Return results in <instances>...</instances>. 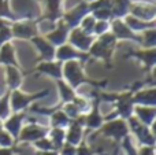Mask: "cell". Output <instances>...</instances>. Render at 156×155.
I'll return each mask as SVG.
<instances>
[{"mask_svg": "<svg viewBox=\"0 0 156 155\" xmlns=\"http://www.w3.org/2000/svg\"><path fill=\"white\" fill-rule=\"evenodd\" d=\"M0 155H14L12 148H0Z\"/></svg>", "mask_w": 156, "mask_h": 155, "instance_id": "d4e9b609", "label": "cell"}, {"mask_svg": "<svg viewBox=\"0 0 156 155\" xmlns=\"http://www.w3.org/2000/svg\"><path fill=\"white\" fill-rule=\"evenodd\" d=\"M33 43L37 44L38 49H40L41 58L44 59V62H51L55 58L54 48H52V45H49L45 40H43V38H33Z\"/></svg>", "mask_w": 156, "mask_h": 155, "instance_id": "9a60e30c", "label": "cell"}, {"mask_svg": "<svg viewBox=\"0 0 156 155\" xmlns=\"http://www.w3.org/2000/svg\"><path fill=\"white\" fill-rule=\"evenodd\" d=\"M49 140H51V143L54 144L55 150L59 151L60 147H62L63 144H65L66 142V132L65 129H60V128H54L51 132H49Z\"/></svg>", "mask_w": 156, "mask_h": 155, "instance_id": "e0dca14e", "label": "cell"}, {"mask_svg": "<svg viewBox=\"0 0 156 155\" xmlns=\"http://www.w3.org/2000/svg\"><path fill=\"white\" fill-rule=\"evenodd\" d=\"M10 92L7 95H4L3 98H0V120L4 121L10 117Z\"/></svg>", "mask_w": 156, "mask_h": 155, "instance_id": "d6986e66", "label": "cell"}, {"mask_svg": "<svg viewBox=\"0 0 156 155\" xmlns=\"http://www.w3.org/2000/svg\"><path fill=\"white\" fill-rule=\"evenodd\" d=\"M62 74H63V78H66V82H67L73 89L80 87L81 84H92L93 87H103V85L107 84V81L96 82V81L89 80L88 77L83 74L82 66H81V63L78 62V60H69L65 65V67L62 69Z\"/></svg>", "mask_w": 156, "mask_h": 155, "instance_id": "6da1fadb", "label": "cell"}, {"mask_svg": "<svg viewBox=\"0 0 156 155\" xmlns=\"http://www.w3.org/2000/svg\"><path fill=\"white\" fill-rule=\"evenodd\" d=\"M132 102H133V104H137V106L155 107V103H156L155 88H149V89L138 91L136 95L132 96Z\"/></svg>", "mask_w": 156, "mask_h": 155, "instance_id": "9c48e42d", "label": "cell"}, {"mask_svg": "<svg viewBox=\"0 0 156 155\" xmlns=\"http://www.w3.org/2000/svg\"><path fill=\"white\" fill-rule=\"evenodd\" d=\"M15 143L14 137L4 129H0V148H11Z\"/></svg>", "mask_w": 156, "mask_h": 155, "instance_id": "ffe728a7", "label": "cell"}, {"mask_svg": "<svg viewBox=\"0 0 156 155\" xmlns=\"http://www.w3.org/2000/svg\"><path fill=\"white\" fill-rule=\"evenodd\" d=\"M36 155H59L58 151H37Z\"/></svg>", "mask_w": 156, "mask_h": 155, "instance_id": "484cf974", "label": "cell"}, {"mask_svg": "<svg viewBox=\"0 0 156 155\" xmlns=\"http://www.w3.org/2000/svg\"><path fill=\"white\" fill-rule=\"evenodd\" d=\"M115 155H118V154H115Z\"/></svg>", "mask_w": 156, "mask_h": 155, "instance_id": "4316f807", "label": "cell"}, {"mask_svg": "<svg viewBox=\"0 0 156 155\" xmlns=\"http://www.w3.org/2000/svg\"><path fill=\"white\" fill-rule=\"evenodd\" d=\"M0 63H4L7 66H14V67H19L18 63L14 56V51L11 45H3L0 49Z\"/></svg>", "mask_w": 156, "mask_h": 155, "instance_id": "ac0fdd59", "label": "cell"}, {"mask_svg": "<svg viewBox=\"0 0 156 155\" xmlns=\"http://www.w3.org/2000/svg\"><path fill=\"white\" fill-rule=\"evenodd\" d=\"M100 133H103L105 137L114 139L116 143H121L125 137L129 136L130 132L127 128V122L125 120H112L101 125Z\"/></svg>", "mask_w": 156, "mask_h": 155, "instance_id": "277c9868", "label": "cell"}, {"mask_svg": "<svg viewBox=\"0 0 156 155\" xmlns=\"http://www.w3.org/2000/svg\"><path fill=\"white\" fill-rule=\"evenodd\" d=\"M58 153H59V155H76L77 147L73 144H69V143H65Z\"/></svg>", "mask_w": 156, "mask_h": 155, "instance_id": "7402d4cb", "label": "cell"}, {"mask_svg": "<svg viewBox=\"0 0 156 155\" xmlns=\"http://www.w3.org/2000/svg\"><path fill=\"white\" fill-rule=\"evenodd\" d=\"M83 126H85V122H83V115L78 117L77 120L71 121V124L67 126V132H66V142L69 144L73 146H80L82 143V136H83Z\"/></svg>", "mask_w": 156, "mask_h": 155, "instance_id": "8992f818", "label": "cell"}, {"mask_svg": "<svg viewBox=\"0 0 156 155\" xmlns=\"http://www.w3.org/2000/svg\"><path fill=\"white\" fill-rule=\"evenodd\" d=\"M48 95V91L44 89L38 93H33V95H27V93H22L19 89L11 91L10 92V109H12L14 113H22L32 102L37 100V99L44 98Z\"/></svg>", "mask_w": 156, "mask_h": 155, "instance_id": "7a4b0ae2", "label": "cell"}, {"mask_svg": "<svg viewBox=\"0 0 156 155\" xmlns=\"http://www.w3.org/2000/svg\"><path fill=\"white\" fill-rule=\"evenodd\" d=\"M137 155H155V146H141Z\"/></svg>", "mask_w": 156, "mask_h": 155, "instance_id": "cb8c5ba5", "label": "cell"}, {"mask_svg": "<svg viewBox=\"0 0 156 155\" xmlns=\"http://www.w3.org/2000/svg\"><path fill=\"white\" fill-rule=\"evenodd\" d=\"M33 144H34V147L37 148V151H56L54 147V144L51 143V140H49L48 137H43V139L34 142Z\"/></svg>", "mask_w": 156, "mask_h": 155, "instance_id": "44dd1931", "label": "cell"}, {"mask_svg": "<svg viewBox=\"0 0 156 155\" xmlns=\"http://www.w3.org/2000/svg\"><path fill=\"white\" fill-rule=\"evenodd\" d=\"M55 56H56V59H59V60H76V59L85 60L86 58H88L86 55L76 52L73 48H70V47H62L59 51L55 52Z\"/></svg>", "mask_w": 156, "mask_h": 155, "instance_id": "5bb4252c", "label": "cell"}, {"mask_svg": "<svg viewBox=\"0 0 156 155\" xmlns=\"http://www.w3.org/2000/svg\"><path fill=\"white\" fill-rule=\"evenodd\" d=\"M23 118L25 114L23 113H14V115H10V117L5 120V122L3 124V129L7 131L11 136L14 137V140L18 139L19 132L22 129V125H23Z\"/></svg>", "mask_w": 156, "mask_h": 155, "instance_id": "ba28073f", "label": "cell"}, {"mask_svg": "<svg viewBox=\"0 0 156 155\" xmlns=\"http://www.w3.org/2000/svg\"><path fill=\"white\" fill-rule=\"evenodd\" d=\"M37 71L41 74H47V76L52 77L55 80H63L62 74V66L60 63L56 62H43L37 66Z\"/></svg>", "mask_w": 156, "mask_h": 155, "instance_id": "8fae6325", "label": "cell"}, {"mask_svg": "<svg viewBox=\"0 0 156 155\" xmlns=\"http://www.w3.org/2000/svg\"><path fill=\"white\" fill-rule=\"evenodd\" d=\"M71 124V120L62 111V110H55L51 114V125L54 128H67Z\"/></svg>", "mask_w": 156, "mask_h": 155, "instance_id": "2e32d148", "label": "cell"}, {"mask_svg": "<svg viewBox=\"0 0 156 155\" xmlns=\"http://www.w3.org/2000/svg\"><path fill=\"white\" fill-rule=\"evenodd\" d=\"M48 135V129L44 128L41 125H37V124H29L26 126H22L21 132H19L18 136V142H26V143H34L37 140L43 139V137H47Z\"/></svg>", "mask_w": 156, "mask_h": 155, "instance_id": "5b68a950", "label": "cell"}, {"mask_svg": "<svg viewBox=\"0 0 156 155\" xmlns=\"http://www.w3.org/2000/svg\"><path fill=\"white\" fill-rule=\"evenodd\" d=\"M5 80H7V85L10 91H16L19 89L22 84V74L18 70V67H14V66H7L5 69Z\"/></svg>", "mask_w": 156, "mask_h": 155, "instance_id": "7c38bea8", "label": "cell"}, {"mask_svg": "<svg viewBox=\"0 0 156 155\" xmlns=\"http://www.w3.org/2000/svg\"><path fill=\"white\" fill-rule=\"evenodd\" d=\"M76 155H94V150H92L88 144L81 143L80 146H77V153Z\"/></svg>", "mask_w": 156, "mask_h": 155, "instance_id": "603a6c76", "label": "cell"}, {"mask_svg": "<svg viewBox=\"0 0 156 155\" xmlns=\"http://www.w3.org/2000/svg\"><path fill=\"white\" fill-rule=\"evenodd\" d=\"M133 114H136V118L140 121L143 125L151 128L154 125L156 110L155 107H147V106H134Z\"/></svg>", "mask_w": 156, "mask_h": 155, "instance_id": "30bf717a", "label": "cell"}, {"mask_svg": "<svg viewBox=\"0 0 156 155\" xmlns=\"http://www.w3.org/2000/svg\"><path fill=\"white\" fill-rule=\"evenodd\" d=\"M99 103L100 99L99 96H96V99L93 100V107H90V111L86 115H83V122L85 126L89 129H100L103 125V117L99 111Z\"/></svg>", "mask_w": 156, "mask_h": 155, "instance_id": "52a82bcc", "label": "cell"}, {"mask_svg": "<svg viewBox=\"0 0 156 155\" xmlns=\"http://www.w3.org/2000/svg\"><path fill=\"white\" fill-rule=\"evenodd\" d=\"M58 89H59V96H60V100L63 103H71L74 99L77 98L76 92L74 89L65 81V80H58Z\"/></svg>", "mask_w": 156, "mask_h": 155, "instance_id": "4fadbf2b", "label": "cell"}, {"mask_svg": "<svg viewBox=\"0 0 156 155\" xmlns=\"http://www.w3.org/2000/svg\"><path fill=\"white\" fill-rule=\"evenodd\" d=\"M127 128L136 136L137 142L141 146H155V136L154 132L148 126L143 125L136 117H130L127 120Z\"/></svg>", "mask_w": 156, "mask_h": 155, "instance_id": "3957f363", "label": "cell"}]
</instances>
